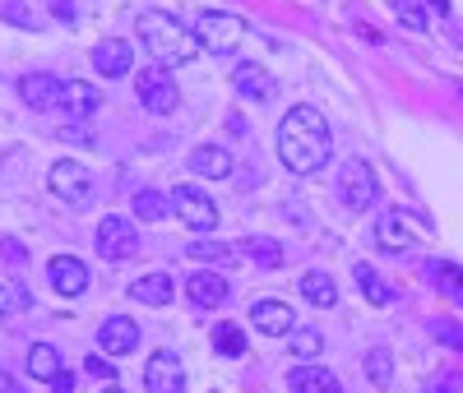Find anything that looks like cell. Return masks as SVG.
I'll return each instance as SVG.
<instances>
[{"mask_svg":"<svg viewBox=\"0 0 463 393\" xmlns=\"http://www.w3.org/2000/svg\"><path fill=\"white\" fill-rule=\"evenodd\" d=\"M329 121L316 111V107H292L283 116V126H279V157H283V167L297 172V176H311L329 163Z\"/></svg>","mask_w":463,"mask_h":393,"instance_id":"cell-1","label":"cell"},{"mask_svg":"<svg viewBox=\"0 0 463 393\" xmlns=\"http://www.w3.org/2000/svg\"><path fill=\"white\" fill-rule=\"evenodd\" d=\"M139 42L148 47L153 65H163V70H176V65H185V61L200 56L195 28L176 23V19L163 14V10H144V14H139Z\"/></svg>","mask_w":463,"mask_h":393,"instance_id":"cell-2","label":"cell"},{"mask_svg":"<svg viewBox=\"0 0 463 393\" xmlns=\"http://www.w3.org/2000/svg\"><path fill=\"white\" fill-rule=\"evenodd\" d=\"M241 37H246V23L237 14H227V10H204L195 19V42L209 56H232L241 47Z\"/></svg>","mask_w":463,"mask_h":393,"instance_id":"cell-3","label":"cell"},{"mask_svg":"<svg viewBox=\"0 0 463 393\" xmlns=\"http://www.w3.org/2000/svg\"><path fill=\"white\" fill-rule=\"evenodd\" d=\"M135 93H139L144 111H153V116H172L181 107V89H176L172 70H163V65H144L135 74Z\"/></svg>","mask_w":463,"mask_h":393,"instance_id":"cell-4","label":"cell"},{"mask_svg":"<svg viewBox=\"0 0 463 393\" xmlns=\"http://www.w3.org/2000/svg\"><path fill=\"white\" fill-rule=\"evenodd\" d=\"M375 194H380L375 167H371V163H362V157H347V163L338 167V200H343V209L362 213V209H371Z\"/></svg>","mask_w":463,"mask_h":393,"instance_id":"cell-5","label":"cell"},{"mask_svg":"<svg viewBox=\"0 0 463 393\" xmlns=\"http://www.w3.org/2000/svg\"><path fill=\"white\" fill-rule=\"evenodd\" d=\"M98 255H102L107 264L135 259V255H139V231H135V222L121 218V213L102 218V222H98Z\"/></svg>","mask_w":463,"mask_h":393,"instance_id":"cell-6","label":"cell"},{"mask_svg":"<svg viewBox=\"0 0 463 393\" xmlns=\"http://www.w3.org/2000/svg\"><path fill=\"white\" fill-rule=\"evenodd\" d=\"M172 213H176L190 231H213V227H218V204L209 200L200 185H190V181H181V185L172 190Z\"/></svg>","mask_w":463,"mask_h":393,"instance_id":"cell-7","label":"cell"},{"mask_svg":"<svg viewBox=\"0 0 463 393\" xmlns=\"http://www.w3.org/2000/svg\"><path fill=\"white\" fill-rule=\"evenodd\" d=\"M47 185L65 204H89L93 200V172L84 163H74V157H61V163L47 172Z\"/></svg>","mask_w":463,"mask_h":393,"instance_id":"cell-8","label":"cell"},{"mask_svg":"<svg viewBox=\"0 0 463 393\" xmlns=\"http://www.w3.org/2000/svg\"><path fill=\"white\" fill-rule=\"evenodd\" d=\"M144 388L148 393H185V366L176 351H153L144 366Z\"/></svg>","mask_w":463,"mask_h":393,"instance_id":"cell-9","label":"cell"},{"mask_svg":"<svg viewBox=\"0 0 463 393\" xmlns=\"http://www.w3.org/2000/svg\"><path fill=\"white\" fill-rule=\"evenodd\" d=\"M98 347H102V357H130L139 347V324L126 320V314H111L98 329Z\"/></svg>","mask_w":463,"mask_h":393,"instance_id":"cell-10","label":"cell"},{"mask_svg":"<svg viewBox=\"0 0 463 393\" xmlns=\"http://www.w3.org/2000/svg\"><path fill=\"white\" fill-rule=\"evenodd\" d=\"M47 283L61 292V296H80V292H89V264L84 259H74V255H56L52 264H47Z\"/></svg>","mask_w":463,"mask_h":393,"instance_id":"cell-11","label":"cell"},{"mask_svg":"<svg viewBox=\"0 0 463 393\" xmlns=\"http://www.w3.org/2000/svg\"><path fill=\"white\" fill-rule=\"evenodd\" d=\"M375 246L384 255H403L412 246V227H408V213L403 209H384L375 218Z\"/></svg>","mask_w":463,"mask_h":393,"instance_id":"cell-12","label":"cell"},{"mask_svg":"<svg viewBox=\"0 0 463 393\" xmlns=\"http://www.w3.org/2000/svg\"><path fill=\"white\" fill-rule=\"evenodd\" d=\"M232 89H237L241 98H250V102H269L279 93L274 74H269L264 65H255V61H241L237 70H232Z\"/></svg>","mask_w":463,"mask_h":393,"instance_id":"cell-13","label":"cell"},{"mask_svg":"<svg viewBox=\"0 0 463 393\" xmlns=\"http://www.w3.org/2000/svg\"><path fill=\"white\" fill-rule=\"evenodd\" d=\"M61 79L56 74H47V70H37V74H24L19 79V98L33 107V111H52V107H61Z\"/></svg>","mask_w":463,"mask_h":393,"instance_id":"cell-14","label":"cell"},{"mask_svg":"<svg viewBox=\"0 0 463 393\" xmlns=\"http://www.w3.org/2000/svg\"><path fill=\"white\" fill-rule=\"evenodd\" d=\"M250 324H255L264 338H283V333H292L297 314H292L283 301H255V305H250Z\"/></svg>","mask_w":463,"mask_h":393,"instance_id":"cell-15","label":"cell"},{"mask_svg":"<svg viewBox=\"0 0 463 393\" xmlns=\"http://www.w3.org/2000/svg\"><path fill=\"white\" fill-rule=\"evenodd\" d=\"M185 296L195 301V305H204V310H213V305H222L232 296V287L222 283V273L200 268V273H190V278H185Z\"/></svg>","mask_w":463,"mask_h":393,"instance_id":"cell-16","label":"cell"},{"mask_svg":"<svg viewBox=\"0 0 463 393\" xmlns=\"http://www.w3.org/2000/svg\"><path fill=\"white\" fill-rule=\"evenodd\" d=\"M130 61H135V51H130L126 37H107V42L93 47V65H98V74H107V79L130 74Z\"/></svg>","mask_w":463,"mask_h":393,"instance_id":"cell-17","label":"cell"},{"mask_svg":"<svg viewBox=\"0 0 463 393\" xmlns=\"http://www.w3.org/2000/svg\"><path fill=\"white\" fill-rule=\"evenodd\" d=\"M190 172L204 176V181H227L232 176V153L222 144H200L190 153Z\"/></svg>","mask_w":463,"mask_h":393,"instance_id":"cell-18","label":"cell"},{"mask_svg":"<svg viewBox=\"0 0 463 393\" xmlns=\"http://www.w3.org/2000/svg\"><path fill=\"white\" fill-rule=\"evenodd\" d=\"M98 107H102V98H98L93 84H84V79H70V84L61 89V111L70 116V121H84V116H93Z\"/></svg>","mask_w":463,"mask_h":393,"instance_id":"cell-19","label":"cell"},{"mask_svg":"<svg viewBox=\"0 0 463 393\" xmlns=\"http://www.w3.org/2000/svg\"><path fill=\"white\" fill-rule=\"evenodd\" d=\"M288 388L292 393H343V384L325 366H292L288 370Z\"/></svg>","mask_w":463,"mask_h":393,"instance_id":"cell-20","label":"cell"},{"mask_svg":"<svg viewBox=\"0 0 463 393\" xmlns=\"http://www.w3.org/2000/svg\"><path fill=\"white\" fill-rule=\"evenodd\" d=\"M130 296H135L139 305H167V301L176 296V283L167 278V273H144V278L130 283Z\"/></svg>","mask_w":463,"mask_h":393,"instance_id":"cell-21","label":"cell"},{"mask_svg":"<svg viewBox=\"0 0 463 393\" xmlns=\"http://www.w3.org/2000/svg\"><path fill=\"white\" fill-rule=\"evenodd\" d=\"M28 375L33 379H43V384H56L65 370H61V351L52 342H33L28 347Z\"/></svg>","mask_w":463,"mask_h":393,"instance_id":"cell-22","label":"cell"},{"mask_svg":"<svg viewBox=\"0 0 463 393\" xmlns=\"http://www.w3.org/2000/svg\"><path fill=\"white\" fill-rule=\"evenodd\" d=\"M427 278L454 301V305H463V268L458 264H445V259H431L427 264Z\"/></svg>","mask_w":463,"mask_h":393,"instance_id":"cell-23","label":"cell"},{"mask_svg":"<svg viewBox=\"0 0 463 393\" xmlns=\"http://www.w3.org/2000/svg\"><path fill=\"white\" fill-rule=\"evenodd\" d=\"M301 296L306 301H311V305H338V287H334V278H329V273H320V268H311V273H306V278H301Z\"/></svg>","mask_w":463,"mask_h":393,"instance_id":"cell-24","label":"cell"},{"mask_svg":"<svg viewBox=\"0 0 463 393\" xmlns=\"http://www.w3.org/2000/svg\"><path fill=\"white\" fill-rule=\"evenodd\" d=\"M167 213H172L167 194H158V190H139V194H135V218H139V222H163Z\"/></svg>","mask_w":463,"mask_h":393,"instance_id":"cell-25","label":"cell"},{"mask_svg":"<svg viewBox=\"0 0 463 393\" xmlns=\"http://www.w3.org/2000/svg\"><path fill=\"white\" fill-rule=\"evenodd\" d=\"M353 273H357V283H362V296H366L371 305H390V301H394V292L384 287V278H380V273H375L371 264H357Z\"/></svg>","mask_w":463,"mask_h":393,"instance_id":"cell-26","label":"cell"},{"mask_svg":"<svg viewBox=\"0 0 463 393\" xmlns=\"http://www.w3.org/2000/svg\"><path fill=\"white\" fill-rule=\"evenodd\" d=\"M213 347H218V357H246V333H241V324L222 320V324L213 329Z\"/></svg>","mask_w":463,"mask_h":393,"instance_id":"cell-27","label":"cell"},{"mask_svg":"<svg viewBox=\"0 0 463 393\" xmlns=\"http://www.w3.org/2000/svg\"><path fill=\"white\" fill-rule=\"evenodd\" d=\"M366 379H371L375 388H390V379H394V361H390V351H384V347H375L371 357H366Z\"/></svg>","mask_w":463,"mask_h":393,"instance_id":"cell-28","label":"cell"},{"mask_svg":"<svg viewBox=\"0 0 463 393\" xmlns=\"http://www.w3.org/2000/svg\"><path fill=\"white\" fill-rule=\"evenodd\" d=\"M241 246H246V255H250L260 268H279V264H283L279 241H269V236H260V241H241Z\"/></svg>","mask_w":463,"mask_h":393,"instance_id":"cell-29","label":"cell"},{"mask_svg":"<svg viewBox=\"0 0 463 393\" xmlns=\"http://www.w3.org/2000/svg\"><path fill=\"white\" fill-rule=\"evenodd\" d=\"M325 351V338L316 333V329H297V338H292V357H301L306 366H311V357H320Z\"/></svg>","mask_w":463,"mask_h":393,"instance_id":"cell-30","label":"cell"},{"mask_svg":"<svg viewBox=\"0 0 463 393\" xmlns=\"http://www.w3.org/2000/svg\"><path fill=\"white\" fill-rule=\"evenodd\" d=\"M190 255H195V259H204V264H232V259H237V250H232V246H218V241H195V246H185Z\"/></svg>","mask_w":463,"mask_h":393,"instance_id":"cell-31","label":"cell"},{"mask_svg":"<svg viewBox=\"0 0 463 393\" xmlns=\"http://www.w3.org/2000/svg\"><path fill=\"white\" fill-rule=\"evenodd\" d=\"M28 305H33V296L24 287H5V283H0V320H5L10 310H28Z\"/></svg>","mask_w":463,"mask_h":393,"instance_id":"cell-32","label":"cell"},{"mask_svg":"<svg viewBox=\"0 0 463 393\" xmlns=\"http://www.w3.org/2000/svg\"><path fill=\"white\" fill-rule=\"evenodd\" d=\"M0 19H10L19 28H37V14L28 5H19V0H5V5H0Z\"/></svg>","mask_w":463,"mask_h":393,"instance_id":"cell-33","label":"cell"},{"mask_svg":"<svg viewBox=\"0 0 463 393\" xmlns=\"http://www.w3.org/2000/svg\"><path fill=\"white\" fill-rule=\"evenodd\" d=\"M394 5H399V19H403L412 33H421V28H427V10H421L417 0H394Z\"/></svg>","mask_w":463,"mask_h":393,"instance_id":"cell-34","label":"cell"},{"mask_svg":"<svg viewBox=\"0 0 463 393\" xmlns=\"http://www.w3.org/2000/svg\"><path fill=\"white\" fill-rule=\"evenodd\" d=\"M431 333H436L440 342H449V347H463V329H458V324H449V320H436V324H431Z\"/></svg>","mask_w":463,"mask_h":393,"instance_id":"cell-35","label":"cell"},{"mask_svg":"<svg viewBox=\"0 0 463 393\" xmlns=\"http://www.w3.org/2000/svg\"><path fill=\"white\" fill-rule=\"evenodd\" d=\"M421 393H463V379H458V375H440V379H431Z\"/></svg>","mask_w":463,"mask_h":393,"instance_id":"cell-36","label":"cell"},{"mask_svg":"<svg viewBox=\"0 0 463 393\" xmlns=\"http://www.w3.org/2000/svg\"><path fill=\"white\" fill-rule=\"evenodd\" d=\"M61 139H70V144H93V130H89L84 121H70V126L61 130Z\"/></svg>","mask_w":463,"mask_h":393,"instance_id":"cell-37","label":"cell"},{"mask_svg":"<svg viewBox=\"0 0 463 393\" xmlns=\"http://www.w3.org/2000/svg\"><path fill=\"white\" fill-rule=\"evenodd\" d=\"M89 375H98V379H107V384H116V366H111L107 357H89Z\"/></svg>","mask_w":463,"mask_h":393,"instance_id":"cell-38","label":"cell"},{"mask_svg":"<svg viewBox=\"0 0 463 393\" xmlns=\"http://www.w3.org/2000/svg\"><path fill=\"white\" fill-rule=\"evenodd\" d=\"M52 10H56L65 23H74V5H70V0H52Z\"/></svg>","mask_w":463,"mask_h":393,"instance_id":"cell-39","label":"cell"},{"mask_svg":"<svg viewBox=\"0 0 463 393\" xmlns=\"http://www.w3.org/2000/svg\"><path fill=\"white\" fill-rule=\"evenodd\" d=\"M0 246H5V255H10V259H14V264H24V259H28V255H24V246H19V241H0Z\"/></svg>","mask_w":463,"mask_h":393,"instance_id":"cell-40","label":"cell"},{"mask_svg":"<svg viewBox=\"0 0 463 393\" xmlns=\"http://www.w3.org/2000/svg\"><path fill=\"white\" fill-rule=\"evenodd\" d=\"M52 388H56V393H74V375H70V370H65V375H61V379H56V384H52Z\"/></svg>","mask_w":463,"mask_h":393,"instance_id":"cell-41","label":"cell"},{"mask_svg":"<svg viewBox=\"0 0 463 393\" xmlns=\"http://www.w3.org/2000/svg\"><path fill=\"white\" fill-rule=\"evenodd\" d=\"M0 393H19V388H14V379H10L5 370H0Z\"/></svg>","mask_w":463,"mask_h":393,"instance_id":"cell-42","label":"cell"},{"mask_svg":"<svg viewBox=\"0 0 463 393\" xmlns=\"http://www.w3.org/2000/svg\"><path fill=\"white\" fill-rule=\"evenodd\" d=\"M431 10H440V14H449V0H431Z\"/></svg>","mask_w":463,"mask_h":393,"instance_id":"cell-43","label":"cell"},{"mask_svg":"<svg viewBox=\"0 0 463 393\" xmlns=\"http://www.w3.org/2000/svg\"><path fill=\"white\" fill-rule=\"evenodd\" d=\"M102 393H126V388H121V384H107V388H102Z\"/></svg>","mask_w":463,"mask_h":393,"instance_id":"cell-44","label":"cell"}]
</instances>
